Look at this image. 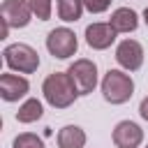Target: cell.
Wrapping results in <instances>:
<instances>
[{"label": "cell", "mask_w": 148, "mask_h": 148, "mask_svg": "<svg viewBox=\"0 0 148 148\" xmlns=\"http://www.w3.org/2000/svg\"><path fill=\"white\" fill-rule=\"evenodd\" d=\"M146 148H148V143H146Z\"/></svg>", "instance_id": "cell-20"}, {"label": "cell", "mask_w": 148, "mask_h": 148, "mask_svg": "<svg viewBox=\"0 0 148 148\" xmlns=\"http://www.w3.org/2000/svg\"><path fill=\"white\" fill-rule=\"evenodd\" d=\"M111 139H113L116 148H139L143 143V130L134 120H120L113 127Z\"/></svg>", "instance_id": "cell-8"}, {"label": "cell", "mask_w": 148, "mask_h": 148, "mask_svg": "<svg viewBox=\"0 0 148 148\" xmlns=\"http://www.w3.org/2000/svg\"><path fill=\"white\" fill-rule=\"evenodd\" d=\"M30 2V9L35 14V18L39 21H49L51 14H53V2L51 0H28Z\"/></svg>", "instance_id": "cell-16"}, {"label": "cell", "mask_w": 148, "mask_h": 148, "mask_svg": "<svg viewBox=\"0 0 148 148\" xmlns=\"http://www.w3.org/2000/svg\"><path fill=\"white\" fill-rule=\"evenodd\" d=\"M30 92V81L21 74H2L0 76V97L5 102H18Z\"/></svg>", "instance_id": "cell-10"}, {"label": "cell", "mask_w": 148, "mask_h": 148, "mask_svg": "<svg viewBox=\"0 0 148 148\" xmlns=\"http://www.w3.org/2000/svg\"><path fill=\"white\" fill-rule=\"evenodd\" d=\"M116 62L125 69V72H136L143 65V46L136 39H123L116 46Z\"/></svg>", "instance_id": "cell-7"}, {"label": "cell", "mask_w": 148, "mask_h": 148, "mask_svg": "<svg viewBox=\"0 0 148 148\" xmlns=\"http://www.w3.org/2000/svg\"><path fill=\"white\" fill-rule=\"evenodd\" d=\"M139 116L148 123V95H146V97L141 99V104H139Z\"/></svg>", "instance_id": "cell-18"}, {"label": "cell", "mask_w": 148, "mask_h": 148, "mask_svg": "<svg viewBox=\"0 0 148 148\" xmlns=\"http://www.w3.org/2000/svg\"><path fill=\"white\" fill-rule=\"evenodd\" d=\"M42 116H44V104H42L37 97H28V99L18 106V111H16V120L23 123V125L37 123Z\"/></svg>", "instance_id": "cell-13"}, {"label": "cell", "mask_w": 148, "mask_h": 148, "mask_svg": "<svg viewBox=\"0 0 148 148\" xmlns=\"http://www.w3.org/2000/svg\"><path fill=\"white\" fill-rule=\"evenodd\" d=\"M79 49V39L74 35L72 28L67 25H60V28H53L49 35H46V51L58 58V60H67L76 53Z\"/></svg>", "instance_id": "cell-4"}, {"label": "cell", "mask_w": 148, "mask_h": 148, "mask_svg": "<svg viewBox=\"0 0 148 148\" xmlns=\"http://www.w3.org/2000/svg\"><path fill=\"white\" fill-rule=\"evenodd\" d=\"M86 5L83 0H56V12H58V18L65 21V23H74L81 18Z\"/></svg>", "instance_id": "cell-14"}, {"label": "cell", "mask_w": 148, "mask_h": 148, "mask_svg": "<svg viewBox=\"0 0 148 148\" xmlns=\"http://www.w3.org/2000/svg\"><path fill=\"white\" fill-rule=\"evenodd\" d=\"M83 5L90 14H104L111 7V0H83Z\"/></svg>", "instance_id": "cell-17"}, {"label": "cell", "mask_w": 148, "mask_h": 148, "mask_svg": "<svg viewBox=\"0 0 148 148\" xmlns=\"http://www.w3.org/2000/svg\"><path fill=\"white\" fill-rule=\"evenodd\" d=\"M12 148H46V146H44L42 136L32 134V132H23V134H18V136L14 139Z\"/></svg>", "instance_id": "cell-15"}, {"label": "cell", "mask_w": 148, "mask_h": 148, "mask_svg": "<svg viewBox=\"0 0 148 148\" xmlns=\"http://www.w3.org/2000/svg\"><path fill=\"white\" fill-rule=\"evenodd\" d=\"M2 56H5V65L18 74H32L39 67V53L30 44H23V42L7 44Z\"/></svg>", "instance_id": "cell-3"}, {"label": "cell", "mask_w": 148, "mask_h": 148, "mask_svg": "<svg viewBox=\"0 0 148 148\" xmlns=\"http://www.w3.org/2000/svg\"><path fill=\"white\" fill-rule=\"evenodd\" d=\"M116 30L111 28V23H102V21H95L90 25H86V44L95 51H106L113 42H116Z\"/></svg>", "instance_id": "cell-9"}, {"label": "cell", "mask_w": 148, "mask_h": 148, "mask_svg": "<svg viewBox=\"0 0 148 148\" xmlns=\"http://www.w3.org/2000/svg\"><path fill=\"white\" fill-rule=\"evenodd\" d=\"M42 95L53 109H67L76 102L79 88L67 72H53L42 83Z\"/></svg>", "instance_id": "cell-1"}, {"label": "cell", "mask_w": 148, "mask_h": 148, "mask_svg": "<svg viewBox=\"0 0 148 148\" xmlns=\"http://www.w3.org/2000/svg\"><path fill=\"white\" fill-rule=\"evenodd\" d=\"M143 23H146V25H148V7H146V9H143Z\"/></svg>", "instance_id": "cell-19"}, {"label": "cell", "mask_w": 148, "mask_h": 148, "mask_svg": "<svg viewBox=\"0 0 148 148\" xmlns=\"http://www.w3.org/2000/svg\"><path fill=\"white\" fill-rule=\"evenodd\" d=\"M0 16H2V37H7L12 28H25L35 14L28 0H2Z\"/></svg>", "instance_id": "cell-5"}, {"label": "cell", "mask_w": 148, "mask_h": 148, "mask_svg": "<svg viewBox=\"0 0 148 148\" xmlns=\"http://www.w3.org/2000/svg\"><path fill=\"white\" fill-rule=\"evenodd\" d=\"M67 74L72 76V81L79 88V95H90L97 88L99 74H97V65L88 58H79L67 67Z\"/></svg>", "instance_id": "cell-6"}, {"label": "cell", "mask_w": 148, "mask_h": 148, "mask_svg": "<svg viewBox=\"0 0 148 148\" xmlns=\"http://www.w3.org/2000/svg\"><path fill=\"white\" fill-rule=\"evenodd\" d=\"M109 23L118 35H130V32H134L139 28V14L132 7H118V9L111 12Z\"/></svg>", "instance_id": "cell-11"}, {"label": "cell", "mask_w": 148, "mask_h": 148, "mask_svg": "<svg viewBox=\"0 0 148 148\" xmlns=\"http://www.w3.org/2000/svg\"><path fill=\"white\" fill-rule=\"evenodd\" d=\"M86 130L79 127V125H65L58 130V136H56V143L58 148H86Z\"/></svg>", "instance_id": "cell-12"}, {"label": "cell", "mask_w": 148, "mask_h": 148, "mask_svg": "<svg viewBox=\"0 0 148 148\" xmlns=\"http://www.w3.org/2000/svg\"><path fill=\"white\" fill-rule=\"evenodd\" d=\"M99 88H102V97L109 104H125L134 95V81L125 69H109L102 76Z\"/></svg>", "instance_id": "cell-2"}]
</instances>
